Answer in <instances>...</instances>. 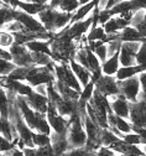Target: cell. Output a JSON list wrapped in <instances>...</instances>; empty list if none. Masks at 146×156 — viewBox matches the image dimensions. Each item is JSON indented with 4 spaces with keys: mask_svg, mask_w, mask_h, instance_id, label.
Here are the masks:
<instances>
[{
    "mask_svg": "<svg viewBox=\"0 0 146 156\" xmlns=\"http://www.w3.org/2000/svg\"><path fill=\"white\" fill-rule=\"evenodd\" d=\"M135 63L136 65H145L146 63V42L140 45V48L135 56Z\"/></svg>",
    "mask_w": 146,
    "mask_h": 156,
    "instance_id": "60d3db41",
    "label": "cell"
},
{
    "mask_svg": "<svg viewBox=\"0 0 146 156\" xmlns=\"http://www.w3.org/2000/svg\"><path fill=\"white\" fill-rule=\"evenodd\" d=\"M119 36L121 42H146V38L142 37V35L134 26H126L124 30L120 31Z\"/></svg>",
    "mask_w": 146,
    "mask_h": 156,
    "instance_id": "ac0fdd59",
    "label": "cell"
},
{
    "mask_svg": "<svg viewBox=\"0 0 146 156\" xmlns=\"http://www.w3.org/2000/svg\"><path fill=\"white\" fill-rule=\"evenodd\" d=\"M14 20H17L19 23H21L26 31H30L34 34H42V35L44 34H51V32L46 31V29L40 23V20L37 17L31 16L29 14H25L24 11L19 10V9H14Z\"/></svg>",
    "mask_w": 146,
    "mask_h": 156,
    "instance_id": "8992f818",
    "label": "cell"
},
{
    "mask_svg": "<svg viewBox=\"0 0 146 156\" xmlns=\"http://www.w3.org/2000/svg\"><path fill=\"white\" fill-rule=\"evenodd\" d=\"M14 20V9L10 6H3L0 8V29H3L8 23Z\"/></svg>",
    "mask_w": 146,
    "mask_h": 156,
    "instance_id": "1f68e13d",
    "label": "cell"
},
{
    "mask_svg": "<svg viewBox=\"0 0 146 156\" xmlns=\"http://www.w3.org/2000/svg\"><path fill=\"white\" fill-rule=\"evenodd\" d=\"M32 143L35 147H44V146H48L51 145V136L46 135V134H40V133H35L32 134Z\"/></svg>",
    "mask_w": 146,
    "mask_h": 156,
    "instance_id": "d6a6232c",
    "label": "cell"
},
{
    "mask_svg": "<svg viewBox=\"0 0 146 156\" xmlns=\"http://www.w3.org/2000/svg\"><path fill=\"white\" fill-rule=\"evenodd\" d=\"M2 155H3V154H2V152H0V156H2Z\"/></svg>",
    "mask_w": 146,
    "mask_h": 156,
    "instance_id": "f5cc1de1",
    "label": "cell"
},
{
    "mask_svg": "<svg viewBox=\"0 0 146 156\" xmlns=\"http://www.w3.org/2000/svg\"><path fill=\"white\" fill-rule=\"evenodd\" d=\"M3 29L6 30V31H9V32L12 34V35H14V34H17V32H21V31L25 30L24 26H23V24H21V23H19L17 20H12V21L8 23Z\"/></svg>",
    "mask_w": 146,
    "mask_h": 156,
    "instance_id": "f35d334b",
    "label": "cell"
},
{
    "mask_svg": "<svg viewBox=\"0 0 146 156\" xmlns=\"http://www.w3.org/2000/svg\"><path fill=\"white\" fill-rule=\"evenodd\" d=\"M32 56V61L35 66H40V67H45V66H50L52 63H55V61L52 60V57L45 53H36V52H31Z\"/></svg>",
    "mask_w": 146,
    "mask_h": 156,
    "instance_id": "f546056e",
    "label": "cell"
},
{
    "mask_svg": "<svg viewBox=\"0 0 146 156\" xmlns=\"http://www.w3.org/2000/svg\"><path fill=\"white\" fill-rule=\"evenodd\" d=\"M126 26H130V24L126 23L125 20H123V19H121L119 15L110 17L109 20L103 25L104 31H105L107 35H115V34H119L121 30H124Z\"/></svg>",
    "mask_w": 146,
    "mask_h": 156,
    "instance_id": "9a60e30c",
    "label": "cell"
},
{
    "mask_svg": "<svg viewBox=\"0 0 146 156\" xmlns=\"http://www.w3.org/2000/svg\"><path fill=\"white\" fill-rule=\"evenodd\" d=\"M45 8L46 5L38 4V3H27V2H23V0H19L16 4V9L21 10L25 14H29L31 16H37Z\"/></svg>",
    "mask_w": 146,
    "mask_h": 156,
    "instance_id": "603a6c76",
    "label": "cell"
},
{
    "mask_svg": "<svg viewBox=\"0 0 146 156\" xmlns=\"http://www.w3.org/2000/svg\"><path fill=\"white\" fill-rule=\"evenodd\" d=\"M95 89L98 92H100L104 97H107L108 99H112L114 97L120 94L119 82L116 81L115 77H112V76H104L103 74L95 82Z\"/></svg>",
    "mask_w": 146,
    "mask_h": 156,
    "instance_id": "52a82bcc",
    "label": "cell"
},
{
    "mask_svg": "<svg viewBox=\"0 0 146 156\" xmlns=\"http://www.w3.org/2000/svg\"><path fill=\"white\" fill-rule=\"evenodd\" d=\"M109 103H110L112 112L116 116H120V118H124V119H129V116H130V102L125 99L121 94L109 99Z\"/></svg>",
    "mask_w": 146,
    "mask_h": 156,
    "instance_id": "7c38bea8",
    "label": "cell"
},
{
    "mask_svg": "<svg viewBox=\"0 0 146 156\" xmlns=\"http://www.w3.org/2000/svg\"><path fill=\"white\" fill-rule=\"evenodd\" d=\"M89 2H92V0H79V5H83V4H87V3H89Z\"/></svg>",
    "mask_w": 146,
    "mask_h": 156,
    "instance_id": "c3c4849f",
    "label": "cell"
},
{
    "mask_svg": "<svg viewBox=\"0 0 146 156\" xmlns=\"http://www.w3.org/2000/svg\"><path fill=\"white\" fill-rule=\"evenodd\" d=\"M79 6V0H61L57 9L67 14H74Z\"/></svg>",
    "mask_w": 146,
    "mask_h": 156,
    "instance_id": "83f0119b",
    "label": "cell"
},
{
    "mask_svg": "<svg viewBox=\"0 0 146 156\" xmlns=\"http://www.w3.org/2000/svg\"><path fill=\"white\" fill-rule=\"evenodd\" d=\"M9 155H10V156H25V155H24V152H23V150H21V149H19L17 146H16V147H14Z\"/></svg>",
    "mask_w": 146,
    "mask_h": 156,
    "instance_id": "f6af8a7d",
    "label": "cell"
},
{
    "mask_svg": "<svg viewBox=\"0 0 146 156\" xmlns=\"http://www.w3.org/2000/svg\"><path fill=\"white\" fill-rule=\"evenodd\" d=\"M14 44V35L4 29H0V48L9 50Z\"/></svg>",
    "mask_w": 146,
    "mask_h": 156,
    "instance_id": "4dcf8cb0",
    "label": "cell"
},
{
    "mask_svg": "<svg viewBox=\"0 0 146 156\" xmlns=\"http://www.w3.org/2000/svg\"><path fill=\"white\" fill-rule=\"evenodd\" d=\"M87 58H88V69L91 73H99L101 72V63L98 60V57L94 55L92 50L88 48L87 46Z\"/></svg>",
    "mask_w": 146,
    "mask_h": 156,
    "instance_id": "484cf974",
    "label": "cell"
},
{
    "mask_svg": "<svg viewBox=\"0 0 146 156\" xmlns=\"http://www.w3.org/2000/svg\"><path fill=\"white\" fill-rule=\"evenodd\" d=\"M2 156H10V155H9V154H3Z\"/></svg>",
    "mask_w": 146,
    "mask_h": 156,
    "instance_id": "816d5d0a",
    "label": "cell"
},
{
    "mask_svg": "<svg viewBox=\"0 0 146 156\" xmlns=\"http://www.w3.org/2000/svg\"><path fill=\"white\" fill-rule=\"evenodd\" d=\"M25 101L30 105V108L34 109L35 112L41 113V114H46L47 113L48 103H50L48 102V97L41 95V94H38V93H36L34 90L29 97H25Z\"/></svg>",
    "mask_w": 146,
    "mask_h": 156,
    "instance_id": "4fadbf2b",
    "label": "cell"
},
{
    "mask_svg": "<svg viewBox=\"0 0 146 156\" xmlns=\"http://www.w3.org/2000/svg\"><path fill=\"white\" fill-rule=\"evenodd\" d=\"M26 48L30 52H36V53H45L52 57V51H51V41L47 40H34L29 44L25 45Z\"/></svg>",
    "mask_w": 146,
    "mask_h": 156,
    "instance_id": "44dd1931",
    "label": "cell"
},
{
    "mask_svg": "<svg viewBox=\"0 0 146 156\" xmlns=\"http://www.w3.org/2000/svg\"><path fill=\"white\" fill-rule=\"evenodd\" d=\"M46 118H47V122L52 129V133L58 134V135H67L68 124H69L68 118H65V116L59 115L58 112L56 110L55 105L51 103H48Z\"/></svg>",
    "mask_w": 146,
    "mask_h": 156,
    "instance_id": "5b68a950",
    "label": "cell"
},
{
    "mask_svg": "<svg viewBox=\"0 0 146 156\" xmlns=\"http://www.w3.org/2000/svg\"><path fill=\"white\" fill-rule=\"evenodd\" d=\"M53 71H55V77L56 80L62 82L63 84L71 87L72 89L77 92H82V86L79 81L77 80V77L74 76L73 71L69 67V63H56L53 65Z\"/></svg>",
    "mask_w": 146,
    "mask_h": 156,
    "instance_id": "3957f363",
    "label": "cell"
},
{
    "mask_svg": "<svg viewBox=\"0 0 146 156\" xmlns=\"http://www.w3.org/2000/svg\"><path fill=\"white\" fill-rule=\"evenodd\" d=\"M133 131L140 135V138L142 140V144H146V129L145 128H139V126H133Z\"/></svg>",
    "mask_w": 146,
    "mask_h": 156,
    "instance_id": "7bdbcfd3",
    "label": "cell"
},
{
    "mask_svg": "<svg viewBox=\"0 0 146 156\" xmlns=\"http://www.w3.org/2000/svg\"><path fill=\"white\" fill-rule=\"evenodd\" d=\"M53 84H55L56 90L59 93V95L62 97V98L69 99V101H74V102H78V101H79V97H80V93H79V92L72 89L71 87L63 84L62 82H59V81H57V80H55Z\"/></svg>",
    "mask_w": 146,
    "mask_h": 156,
    "instance_id": "ffe728a7",
    "label": "cell"
},
{
    "mask_svg": "<svg viewBox=\"0 0 146 156\" xmlns=\"http://www.w3.org/2000/svg\"><path fill=\"white\" fill-rule=\"evenodd\" d=\"M14 147H16V144L14 141L8 140L6 138H4V136L0 134V152L2 154H10Z\"/></svg>",
    "mask_w": 146,
    "mask_h": 156,
    "instance_id": "8d00e7d4",
    "label": "cell"
},
{
    "mask_svg": "<svg viewBox=\"0 0 146 156\" xmlns=\"http://www.w3.org/2000/svg\"><path fill=\"white\" fill-rule=\"evenodd\" d=\"M129 120L133 124V126L146 129V101L140 99L135 103H130Z\"/></svg>",
    "mask_w": 146,
    "mask_h": 156,
    "instance_id": "8fae6325",
    "label": "cell"
},
{
    "mask_svg": "<svg viewBox=\"0 0 146 156\" xmlns=\"http://www.w3.org/2000/svg\"><path fill=\"white\" fill-rule=\"evenodd\" d=\"M0 77H2V76H0Z\"/></svg>",
    "mask_w": 146,
    "mask_h": 156,
    "instance_id": "11a10c76",
    "label": "cell"
},
{
    "mask_svg": "<svg viewBox=\"0 0 146 156\" xmlns=\"http://www.w3.org/2000/svg\"><path fill=\"white\" fill-rule=\"evenodd\" d=\"M10 98L6 90L0 87V116L5 120H9L10 118Z\"/></svg>",
    "mask_w": 146,
    "mask_h": 156,
    "instance_id": "cb8c5ba5",
    "label": "cell"
},
{
    "mask_svg": "<svg viewBox=\"0 0 146 156\" xmlns=\"http://www.w3.org/2000/svg\"><path fill=\"white\" fill-rule=\"evenodd\" d=\"M69 67H71V69L73 71L74 76L77 77V80L79 81L82 88L84 87V86H87V84L91 82V80H92V73H91V71H89L88 68L80 66V65L77 63L74 60H72V61L69 62Z\"/></svg>",
    "mask_w": 146,
    "mask_h": 156,
    "instance_id": "2e32d148",
    "label": "cell"
},
{
    "mask_svg": "<svg viewBox=\"0 0 146 156\" xmlns=\"http://www.w3.org/2000/svg\"><path fill=\"white\" fill-rule=\"evenodd\" d=\"M3 133V118L0 116V134Z\"/></svg>",
    "mask_w": 146,
    "mask_h": 156,
    "instance_id": "681fc988",
    "label": "cell"
},
{
    "mask_svg": "<svg viewBox=\"0 0 146 156\" xmlns=\"http://www.w3.org/2000/svg\"><path fill=\"white\" fill-rule=\"evenodd\" d=\"M94 152L89 151L86 146L83 147H74V149H69L65 155L66 156H92Z\"/></svg>",
    "mask_w": 146,
    "mask_h": 156,
    "instance_id": "74e56055",
    "label": "cell"
},
{
    "mask_svg": "<svg viewBox=\"0 0 146 156\" xmlns=\"http://www.w3.org/2000/svg\"><path fill=\"white\" fill-rule=\"evenodd\" d=\"M34 90H35L36 93L41 94V95L47 97V84H40V86L35 87V88H34Z\"/></svg>",
    "mask_w": 146,
    "mask_h": 156,
    "instance_id": "ee69618b",
    "label": "cell"
},
{
    "mask_svg": "<svg viewBox=\"0 0 146 156\" xmlns=\"http://www.w3.org/2000/svg\"><path fill=\"white\" fill-rule=\"evenodd\" d=\"M121 2H124V0H108V4H107V9H105V10L112 9L114 5H116V4L121 3Z\"/></svg>",
    "mask_w": 146,
    "mask_h": 156,
    "instance_id": "7dc6e473",
    "label": "cell"
},
{
    "mask_svg": "<svg viewBox=\"0 0 146 156\" xmlns=\"http://www.w3.org/2000/svg\"><path fill=\"white\" fill-rule=\"evenodd\" d=\"M53 65L40 67V66H34L30 67L27 77H26V83H29L32 88L40 86V84H48L56 80L55 77V71H53Z\"/></svg>",
    "mask_w": 146,
    "mask_h": 156,
    "instance_id": "7a4b0ae2",
    "label": "cell"
},
{
    "mask_svg": "<svg viewBox=\"0 0 146 156\" xmlns=\"http://www.w3.org/2000/svg\"><path fill=\"white\" fill-rule=\"evenodd\" d=\"M118 140H120V138L110 130V129H101V134H100V141H101V146H110L112 144L116 143Z\"/></svg>",
    "mask_w": 146,
    "mask_h": 156,
    "instance_id": "4316f807",
    "label": "cell"
},
{
    "mask_svg": "<svg viewBox=\"0 0 146 156\" xmlns=\"http://www.w3.org/2000/svg\"><path fill=\"white\" fill-rule=\"evenodd\" d=\"M113 128L118 129L123 135L124 134H129V133L133 131V124L130 123V120L120 118V116H115V122H114V126Z\"/></svg>",
    "mask_w": 146,
    "mask_h": 156,
    "instance_id": "f1b7e54d",
    "label": "cell"
},
{
    "mask_svg": "<svg viewBox=\"0 0 146 156\" xmlns=\"http://www.w3.org/2000/svg\"><path fill=\"white\" fill-rule=\"evenodd\" d=\"M146 71V63L145 65H135V66H130V67H120L119 71L115 74L116 81H125L128 78L139 76L140 73Z\"/></svg>",
    "mask_w": 146,
    "mask_h": 156,
    "instance_id": "e0dca14e",
    "label": "cell"
},
{
    "mask_svg": "<svg viewBox=\"0 0 146 156\" xmlns=\"http://www.w3.org/2000/svg\"><path fill=\"white\" fill-rule=\"evenodd\" d=\"M55 108H56V110L58 112L59 115L65 116V118H69L71 115H73L74 113L78 112V102L61 98L55 104Z\"/></svg>",
    "mask_w": 146,
    "mask_h": 156,
    "instance_id": "5bb4252c",
    "label": "cell"
},
{
    "mask_svg": "<svg viewBox=\"0 0 146 156\" xmlns=\"http://www.w3.org/2000/svg\"><path fill=\"white\" fill-rule=\"evenodd\" d=\"M62 156H66V155H62Z\"/></svg>",
    "mask_w": 146,
    "mask_h": 156,
    "instance_id": "db71d44e",
    "label": "cell"
},
{
    "mask_svg": "<svg viewBox=\"0 0 146 156\" xmlns=\"http://www.w3.org/2000/svg\"><path fill=\"white\" fill-rule=\"evenodd\" d=\"M139 81H140V86H141V93H140V99L146 101V71L139 74Z\"/></svg>",
    "mask_w": 146,
    "mask_h": 156,
    "instance_id": "b9f144b4",
    "label": "cell"
},
{
    "mask_svg": "<svg viewBox=\"0 0 146 156\" xmlns=\"http://www.w3.org/2000/svg\"><path fill=\"white\" fill-rule=\"evenodd\" d=\"M88 103L92 107L94 118H95L97 123L99 124V126L101 129H109V125H108V113L112 112L109 99L107 98V97H104L100 92H98L95 89L94 93H93L92 99Z\"/></svg>",
    "mask_w": 146,
    "mask_h": 156,
    "instance_id": "6da1fadb",
    "label": "cell"
},
{
    "mask_svg": "<svg viewBox=\"0 0 146 156\" xmlns=\"http://www.w3.org/2000/svg\"><path fill=\"white\" fill-rule=\"evenodd\" d=\"M29 69H30V67H16L8 77L10 78V80H14V81L25 82L27 73H29Z\"/></svg>",
    "mask_w": 146,
    "mask_h": 156,
    "instance_id": "836d02e7",
    "label": "cell"
},
{
    "mask_svg": "<svg viewBox=\"0 0 146 156\" xmlns=\"http://www.w3.org/2000/svg\"><path fill=\"white\" fill-rule=\"evenodd\" d=\"M98 2H99V0H92V2H89L87 4L80 5L76 10V12L73 14V16H72V23L82 21V20H84V19H87L88 16H91V14L93 12V10L98 5Z\"/></svg>",
    "mask_w": 146,
    "mask_h": 156,
    "instance_id": "d6986e66",
    "label": "cell"
},
{
    "mask_svg": "<svg viewBox=\"0 0 146 156\" xmlns=\"http://www.w3.org/2000/svg\"><path fill=\"white\" fill-rule=\"evenodd\" d=\"M140 42H121L119 51V62L121 67L135 66V56L140 48Z\"/></svg>",
    "mask_w": 146,
    "mask_h": 156,
    "instance_id": "30bf717a",
    "label": "cell"
},
{
    "mask_svg": "<svg viewBox=\"0 0 146 156\" xmlns=\"http://www.w3.org/2000/svg\"><path fill=\"white\" fill-rule=\"evenodd\" d=\"M3 6H5V5H4V3L2 2V0H0V8H3Z\"/></svg>",
    "mask_w": 146,
    "mask_h": 156,
    "instance_id": "f907efd6",
    "label": "cell"
},
{
    "mask_svg": "<svg viewBox=\"0 0 146 156\" xmlns=\"http://www.w3.org/2000/svg\"><path fill=\"white\" fill-rule=\"evenodd\" d=\"M120 68V62H119V52L115 53L114 56L109 57L108 60L101 63V73L104 76H112L115 77L116 72Z\"/></svg>",
    "mask_w": 146,
    "mask_h": 156,
    "instance_id": "7402d4cb",
    "label": "cell"
},
{
    "mask_svg": "<svg viewBox=\"0 0 146 156\" xmlns=\"http://www.w3.org/2000/svg\"><path fill=\"white\" fill-rule=\"evenodd\" d=\"M121 140H123L124 143L129 144V145H141V144H142V140H141V138H140V135L136 134L135 131H131V133H129V134H124L123 138H121Z\"/></svg>",
    "mask_w": 146,
    "mask_h": 156,
    "instance_id": "d590c367",
    "label": "cell"
},
{
    "mask_svg": "<svg viewBox=\"0 0 146 156\" xmlns=\"http://www.w3.org/2000/svg\"><path fill=\"white\" fill-rule=\"evenodd\" d=\"M92 24H93V16L91 14V16H88L87 19H84V20L77 21V23H72L66 29V32L73 38V41L78 45V44L82 42L83 36H87L88 31L92 27Z\"/></svg>",
    "mask_w": 146,
    "mask_h": 156,
    "instance_id": "ba28073f",
    "label": "cell"
},
{
    "mask_svg": "<svg viewBox=\"0 0 146 156\" xmlns=\"http://www.w3.org/2000/svg\"><path fill=\"white\" fill-rule=\"evenodd\" d=\"M120 46H121V41L120 40H110L109 42H107V48H108V58L114 56L115 53H118L120 51Z\"/></svg>",
    "mask_w": 146,
    "mask_h": 156,
    "instance_id": "ab89813d",
    "label": "cell"
},
{
    "mask_svg": "<svg viewBox=\"0 0 146 156\" xmlns=\"http://www.w3.org/2000/svg\"><path fill=\"white\" fill-rule=\"evenodd\" d=\"M9 51L12 57V62L15 63L16 67H34L35 66L31 52L26 48V46L14 44L9 48Z\"/></svg>",
    "mask_w": 146,
    "mask_h": 156,
    "instance_id": "9c48e42d",
    "label": "cell"
},
{
    "mask_svg": "<svg viewBox=\"0 0 146 156\" xmlns=\"http://www.w3.org/2000/svg\"><path fill=\"white\" fill-rule=\"evenodd\" d=\"M23 152L25 156H55L51 145L44 147H24Z\"/></svg>",
    "mask_w": 146,
    "mask_h": 156,
    "instance_id": "d4e9b609",
    "label": "cell"
},
{
    "mask_svg": "<svg viewBox=\"0 0 146 156\" xmlns=\"http://www.w3.org/2000/svg\"><path fill=\"white\" fill-rule=\"evenodd\" d=\"M15 68H16V66L12 61H8V60H4V58H0V76L2 77H8Z\"/></svg>",
    "mask_w": 146,
    "mask_h": 156,
    "instance_id": "e575fe53",
    "label": "cell"
},
{
    "mask_svg": "<svg viewBox=\"0 0 146 156\" xmlns=\"http://www.w3.org/2000/svg\"><path fill=\"white\" fill-rule=\"evenodd\" d=\"M2 2L4 3V5L10 6V8H12V9H16V4H17L19 0H2Z\"/></svg>",
    "mask_w": 146,
    "mask_h": 156,
    "instance_id": "bcb514c9",
    "label": "cell"
},
{
    "mask_svg": "<svg viewBox=\"0 0 146 156\" xmlns=\"http://www.w3.org/2000/svg\"><path fill=\"white\" fill-rule=\"evenodd\" d=\"M119 88H120V94L126 101H129L130 103H135V102L139 101L140 93H141V86H140V81H139V76L128 78V80H125V81H120L119 82Z\"/></svg>",
    "mask_w": 146,
    "mask_h": 156,
    "instance_id": "277c9868",
    "label": "cell"
}]
</instances>
